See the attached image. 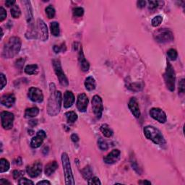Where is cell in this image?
Returning <instances> with one entry per match:
<instances>
[{"label":"cell","mask_w":185,"mask_h":185,"mask_svg":"<svg viewBox=\"0 0 185 185\" xmlns=\"http://www.w3.org/2000/svg\"><path fill=\"white\" fill-rule=\"evenodd\" d=\"M50 96L47 104V112L51 117H55L60 112L62 107V96L59 90H56L55 85L50 84Z\"/></svg>","instance_id":"obj_1"},{"label":"cell","mask_w":185,"mask_h":185,"mask_svg":"<svg viewBox=\"0 0 185 185\" xmlns=\"http://www.w3.org/2000/svg\"><path fill=\"white\" fill-rule=\"evenodd\" d=\"M22 46V41L19 37L13 36L10 38L3 49L2 57L5 59H11L18 55Z\"/></svg>","instance_id":"obj_2"},{"label":"cell","mask_w":185,"mask_h":185,"mask_svg":"<svg viewBox=\"0 0 185 185\" xmlns=\"http://www.w3.org/2000/svg\"><path fill=\"white\" fill-rule=\"evenodd\" d=\"M144 135L148 140H151L156 145L163 146L166 142L162 132L153 126H146L143 129Z\"/></svg>","instance_id":"obj_3"},{"label":"cell","mask_w":185,"mask_h":185,"mask_svg":"<svg viewBox=\"0 0 185 185\" xmlns=\"http://www.w3.org/2000/svg\"><path fill=\"white\" fill-rule=\"evenodd\" d=\"M62 163L63 166L64 179H65V184L67 185H74L75 184L73 176L72 169H71L70 161L67 153H63L62 154Z\"/></svg>","instance_id":"obj_4"},{"label":"cell","mask_w":185,"mask_h":185,"mask_svg":"<svg viewBox=\"0 0 185 185\" xmlns=\"http://www.w3.org/2000/svg\"><path fill=\"white\" fill-rule=\"evenodd\" d=\"M163 78L166 85V88L170 91L173 92L175 90V81H176V73L174 71L173 66L169 62H167V67L166 69V72L163 74Z\"/></svg>","instance_id":"obj_5"},{"label":"cell","mask_w":185,"mask_h":185,"mask_svg":"<svg viewBox=\"0 0 185 185\" xmlns=\"http://www.w3.org/2000/svg\"><path fill=\"white\" fill-rule=\"evenodd\" d=\"M154 38L160 44H167L174 41L172 32L166 28H160L155 32Z\"/></svg>","instance_id":"obj_6"},{"label":"cell","mask_w":185,"mask_h":185,"mask_svg":"<svg viewBox=\"0 0 185 185\" xmlns=\"http://www.w3.org/2000/svg\"><path fill=\"white\" fill-rule=\"evenodd\" d=\"M52 64L55 74L57 75V78L59 79V83L61 84L62 86H64V87H67L69 85L68 79L67 77H66L64 72H63V70H62L61 65V62H60L59 59H54L52 62Z\"/></svg>","instance_id":"obj_7"},{"label":"cell","mask_w":185,"mask_h":185,"mask_svg":"<svg viewBox=\"0 0 185 185\" xmlns=\"http://www.w3.org/2000/svg\"><path fill=\"white\" fill-rule=\"evenodd\" d=\"M36 38H38L42 41H45L49 38V32L46 23L41 19H38L36 23Z\"/></svg>","instance_id":"obj_8"},{"label":"cell","mask_w":185,"mask_h":185,"mask_svg":"<svg viewBox=\"0 0 185 185\" xmlns=\"http://www.w3.org/2000/svg\"><path fill=\"white\" fill-rule=\"evenodd\" d=\"M92 109L94 114L99 119L101 118L103 111H104V105H103L102 98L99 96L96 95L92 98Z\"/></svg>","instance_id":"obj_9"},{"label":"cell","mask_w":185,"mask_h":185,"mask_svg":"<svg viewBox=\"0 0 185 185\" xmlns=\"http://www.w3.org/2000/svg\"><path fill=\"white\" fill-rule=\"evenodd\" d=\"M14 114L9 111H3L1 113L2 126L5 130H10L13 127Z\"/></svg>","instance_id":"obj_10"},{"label":"cell","mask_w":185,"mask_h":185,"mask_svg":"<svg viewBox=\"0 0 185 185\" xmlns=\"http://www.w3.org/2000/svg\"><path fill=\"white\" fill-rule=\"evenodd\" d=\"M26 171L31 178L37 177L42 172V163L40 161H36L33 164L28 166Z\"/></svg>","instance_id":"obj_11"},{"label":"cell","mask_w":185,"mask_h":185,"mask_svg":"<svg viewBox=\"0 0 185 185\" xmlns=\"http://www.w3.org/2000/svg\"><path fill=\"white\" fill-rule=\"evenodd\" d=\"M28 96L33 102L41 103L44 101V95H43L42 90L38 88L31 87L28 90Z\"/></svg>","instance_id":"obj_12"},{"label":"cell","mask_w":185,"mask_h":185,"mask_svg":"<svg viewBox=\"0 0 185 185\" xmlns=\"http://www.w3.org/2000/svg\"><path fill=\"white\" fill-rule=\"evenodd\" d=\"M150 115L153 119L156 120L160 123H165L167 120L166 114L161 109L152 108L150 110Z\"/></svg>","instance_id":"obj_13"},{"label":"cell","mask_w":185,"mask_h":185,"mask_svg":"<svg viewBox=\"0 0 185 185\" xmlns=\"http://www.w3.org/2000/svg\"><path fill=\"white\" fill-rule=\"evenodd\" d=\"M88 103H89V100H88V96H86L85 93L79 94L77 96L76 103L77 108L78 111L80 112H85L87 110Z\"/></svg>","instance_id":"obj_14"},{"label":"cell","mask_w":185,"mask_h":185,"mask_svg":"<svg viewBox=\"0 0 185 185\" xmlns=\"http://www.w3.org/2000/svg\"><path fill=\"white\" fill-rule=\"evenodd\" d=\"M46 137V134L44 130H39L36 133V136L33 137L31 140V146L33 148H39L42 143H44L45 138Z\"/></svg>","instance_id":"obj_15"},{"label":"cell","mask_w":185,"mask_h":185,"mask_svg":"<svg viewBox=\"0 0 185 185\" xmlns=\"http://www.w3.org/2000/svg\"><path fill=\"white\" fill-rule=\"evenodd\" d=\"M120 155H121L120 150L114 149L104 157V161L106 164H114L119 160Z\"/></svg>","instance_id":"obj_16"},{"label":"cell","mask_w":185,"mask_h":185,"mask_svg":"<svg viewBox=\"0 0 185 185\" xmlns=\"http://www.w3.org/2000/svg\"><path fill=\"white\" fill-rule=\"evenodd\" d=\"M128 107L135 117L139 118L140 117V110L139 103L135 98H131L128 104Z\"/></svg>","instance_id":"obj_17"},{"label":"cell","mask_w":185,"mask_h":185,"mask_svg":"<svg viewBox=\"0 0 185 185\" xmlns=\"http://www.w3.org/2000/svg\"><path fill=\"white\" fill-rule=\"evenodd\" d=\"M23 4L25 5V15H26L27 22L28 23L29 27H31L35 24L33 23V9H32L31 4L30 1H23Z\"/></svg>","instance_id":"obj_18"},{"label":"cell","mask_w":185,"mask_h":185,"mask_svg":"<svg viewBox=\"0 0 185 185\" xmlns=\"http://www.w3.org/2000/svg\"><path fill=\"white\" fill-rule=\"evenodd\" d=\"M15 102V96L13 93L5 94L1 97V104L8 108L13 106Z\"/></svg>","instance_id":"obj_19"},{"label":"cell","mask_w":185,"mask_h":185,"mask_svg":"<svg viewBox=\"0 0 185 185\" xmlns=\"http://www.w3.org/2000/svg\"><path fill=\"white\" fill-rule=\"evenodd\" d=\"M75 96L72 91L67 90L64 94V101L63 105L65 109H69L75 103Z\"/></svg>","instance_id":"obj_20"},{"label":"cell","mask_w":185,"mask_h":185,"mask_svg":"<svg viewBox=\"0 0 185 185\" xmlns=\"http://www.w3.org/2000/svg\"><path fill=\"white\" fill-rule=\"evenodd\" d=\"M78 62H79L80 66L82 71H83V72H88V71L89 70V68H90L89 62L86 60L85 56H84L83 49L82 48H80V51H79Z\"/></svg>","instance_id":"obj_21"},{"label":"cell","mask_w":185,"mask_h":185,"mask_svg":"<svg viewBox=\"0 0 185 185\" xmlns=\"http://www.w3.org/2000/svg\"><path fill=\"white\" fill-rule=\"evenodd\" d=\"M59 167V165L57 161H51L49 163H47L45 166V169H44V173L46 176H51V174H54L56 170L58 169Z\"/></svg>","instance_id":"obj_22"},{"label":"cell","mask_w":185,"mask_h":185,"mask_svg":"<svg viewBox=\"0 0 185 185\" xmlns=\"http://www.w3.org/2000/svg\"><path fill=\"white\" fill-rule=\"evenodd\" d=\"M85 89L88 91H92L96 89V83L95 79L92 76L88 77L85 80Z\"/></svg>","instance_id":"obj_23"},{"label":"cell","mask_w":185,"mask_h":185,"mask_svg":"<svg viewBox=\"0 0 185 185\" xmlns=\"http://www.w3.org/2000/svg\"><path fill=\"white\" fill-rule=\"evenodd\" d=\"M39 114V109L37 107H32V108L27 109L25 111V118H33L38 116Z\"/></svg>","instance_id":"obj_24"},{"label":"cell","mask_w":185,"mask_h":185,"mask_svg":"<svg viewBox=\"0 0 185 185\" xmlns=\"http://www.w3.org/2000/svg\"><path fill=\"white\" fill-rule=\"evenodd\" d=\"M100 130H101V132L103 133V135L106 137H112V135H114V132L112 131V130H111V129L109 127L108 124H103V125H101Z\"/></svg>","instance_id":"obj_25"},{"label":"cell","mask_w":185,"mask_h":185,"mask_svg":"<svg viewBox=\"0 0 185 185\" xmlns=\"http://www.w3.org/2000/svg\"><path fill=\"white\" fill-rule=\"evenodd\" d=\"M38 67L37 64H29L25 67V72L28 75H36L38 73Z\"/></svg>","instance_id":"obj_26"},{"label":"cell","mask_w":185,"mask_h":185,"mask_svg":"<svg viewBox=\"0 0 185 185\" xmlns=\"http://www.w3.org/2000/svg\"><path fill=\"white\" fill-rule=\"evenodd\" d=\"M51 32L54 36H59L60 34V29H59V24L57 22H52L50 24Z\"/></svg>","instance_id":"obj_27"},{"label":"cell","mask_w":185,"mask_h":185,"mask_svg":"<svg viewBox=\"0 0 185 185\" xmlns=\"http://www.w3.org/2000/svg\"><path fill=\"white\" fill-rule=\"evenodd\" d=\"M10 169V162L7 159L1 158L0 160V173L7 171Z\"/></svg>","instance_id":"obj_28"},{"label":"cell","mask_w":185,"mask_h":185,"mask_svg":"<svg viewBox=\"0 0 185 185\" xmlns=\"http://www.w3.org/2000/svg\"><path fill=\"white\" fill-rule=\"evenodd\" d=\"M82 175H83V178L86 180L90 179V178L92 177V171L91 168L89 166H87L84 169L82 170Z\"/></svg>","instance_id":"obj_29"},{"label":"cell","mask_w":185,"mask_h":185,"mask_svg":"<svg viewBox=\"0 0 185 185\" xmlns=\"http://www.w3.org/2000/svg\"><path fill=\"white\" fill-rule=\"evenodd\" d=\"M65 117L68 123H74L77 119V114L74 111H67L65 114Z\"/></svg>","instance_id":"obj_30"},{"label":"cell","mask_w":185,"mask_h":185,"mask_svg":"<svg viewBox=\"0 0 185 185\" xmlns=\"http://www.w3.org/2000/svg\"><path fill=\"white\" fill-rule=\"evenodd\" d=\"M143 83H139V82H137V83H130V85H128V88L130 90H132V91H140L143 88Z\"/></svg>","instance_id":"obj_31"},{"label":"cell","mask_w":185,"mask_h":185,"mask_svg":"<svg viewBox=\"0 0 185 185\" xmlns=\"http://www.w3.org/2000/svg\"><path fill=\"white\" fill-rule=\"evenodd\" d=\"M10 12H11L12 18H19L21 15V10L19 6L17 5H15L13 7H12Z\"/></svg>","instance_id":"obj_32"},{"label":"cell","mask_w":185,"mask_h":185,"mask_svg":"<svg viewBox=\"0 0 185 185\" xmlns=\"http://www.w3.org/2000/svg\"><path fill=\"white\" fill-rule=\"evenodd\" d=\"M46 14L48 18L49 19H52L54 18L55 14H56V11L51 5H49L48 7L46 8Z\"/></svg>","instance_id":"obj_33"},{"label":"cell","mask_w":185,"mask_h":185,"mask_svg":"<svg viewBox=\"0 0 185 185\" xmlns=\"http://www.w3.org/2000/svg\"><path fill=\"white\" fill-rule=\"evenodd\" d=\"M167 56L170 60H171V61H175L178 57V53L175 49H171L167 51Z\"/></svg>","instance_id":"obj_34"},{"label":"cell","mask_w":185,"mask_h":185,"mask_svg":"<svg viewBox=\"0 0 185 185\" xmlns=\"http://www.w3.org/2000/svg\"><path fill=\"white\" fill-rule=\"evenodd\" d=\"M98 147H99L100 149L102 150H108V148H109L108 144H107L106 142L105 141L104 139L101 138V137H100V138L98 139Z\"/></svg>","instance_id":"obj_35"},{"label":"cell","mask_w":185,"mask_h":185,"mask_svg":"<svg viewBox=\"0 0 185 185\" xmlns=\"http://www.w3.org/2000/svg\"><path fill=\"white\" fill-rule=\"evenodd\" d=\"M72 12H73V15L75 17H82L84 14V10L83 7H77L73 8Z\"/></svg>","instance_id":"obj_36"},{"label":"cell","mask_w":185,"mask_h":185,"mask_svg":"<svg viewBox=\"0 0 185 185\" xmlns=\"http://www.w3.org/2000/svg\"><path fill=\"white\" fill-rule=\"evenodd\" d=\"M163 21V18L160 15L158 16H156L155 18L152 20V22H151V24L153 27H158L159 25H161V23H162Z\"/></svg>","instance_id":"obj_37"},{"label":"cell","mask_w":185,"mask_h":185,"mask_svg":"<svg viewBox=\"0 0 185 185\" xmlns=\"http://www.w3.org/2000/svg\"><path fill=\"white\" fill-rule=\"evenodd\" d=\"M88 184H96V185H101V182H100L99 179L96 176H94V177H91L90 179L88 180Z\"/></svg>","instance_id":"obj_38"},{"label":"cell","mask_w":185,"mask_h":185,"mask_svg":"<svg viewBox=\"0 0 185 185\" xmlns=\"http://www.w3.org/2000/svg\"><path fill=\"white\" fill-rule=\"evenodd\" d=\"M18 184H20V185H25V184H32V185H33L34 182H32L31 180L28 179L27 178L23 177V178H21L20 180H19Z\"/></svg>","instance_id":"obj_39"},{"label":"cell","mask_w":185,"mask_h":185,"mask_svg":"<svg viewBox=\"0 0 185 185\" xmlns=\"http://www.w3.org/2000/svg\"><path fill=\"white\" fill-rule=\"evenodd\" d=\"M184 90H185L184 79L182 78L180 80L179 83V92H180V93H184Z\"/></svg>","instance_id":"obj_40"},{"label":"cell","mask_w":185,"mask_h":185,"mask_svg":"<svg viewBox=\"0 0 185 185\" xmlns=\"http://www.w3.org/2000/svg\"><path fill=\"white\" fill-rule=\"evenodd\" d=\"M7 18V12L2 7H0V21L2 22Z\"/></svg>","instance_id":"obj_41"},{"label":"cell","mask_w":185,"mask_h":185,"mask_svg":"<svg viewBox=\"0 0 185 185\" xmlns=\"http://www.w3.org/2000/svg\"><path fill=\"white\" fill-rule=\"evenodd\" d=\"M148 6H149V9L154 10L158 7V1H148Z\"/></svg>","instance_id":"obj_42"},{"label":"cell","mask_w":185,"mask_h":185,"mask_svg":"<svg viewBox=\"0 0 185 185\" xmlns=\"http://www.w3.org/2000/svg\"><path fill=\"white\" fill-rule=\"evenodd\" d=\"M7 78H6L5 75L3 73H1V90H2L5 86L7 85Z\"/></svg>","instance_id":"obj_43"},{"label":"cell","mask_w":185,"mask_h":185,"mask_svg":"<svg viewBox=\"0 0 185 185\" xmlns=\"http://www.w3.org/2000/svg\"><path fill=\"white\" fill-rule=\"evenodd\" d=\"M24 63H25V59H19L18 60H17L15 62L16 67L19 69H22L23 65H24Z\"/></svg>","instance_id":"obj_44"},{"label":"cell","mask_w":185,"mask_h":185,"mask_svg":"<svg viewBox=\"0 0 185 185\" xmlns=\"http://www.w3.org/2000/svg\"><path fill=\"white\" fill-rule=\"evenodd\" d=\"M23 174V171H18V170H15L13 171V173H12V176H13V178L15 179H17L20 177Z\"/></svg>","instance_id":"obj_45"},{"label":"cell","mask_w":185,"mask_h":185,"mask_svg":"<svg viewBox=\"0 0 185 185\" xmlns=\"http://www.w3.org/2000/svg\"><path fill=\"white\" fill-rule=\"evenodd\" d=\"M62 46H57V45H55V46H54V52L56 54H57V53H59L61 51H65V50H64V47H62Z\"/></svg>","instance_id":"obj_46"},{"label":"cell","mask_w":185,"mask_h":185,"mask_svg":"<svg viewBox=\"0 0 185 185\" xmlns=\"http://www.w3.org/2000/svg\"><path fill=\"white\" fill-rule=\"evenodd\" d=\"M15 1H14V0H7V1L5 2V4H6V6L7 7H13V6L15 5Z\"/></svg>","instance_id":"obj_47"},{"label":"cell","mask_w":185,"mask_h":185,"mask_svg":"<svg viewBox=\"0 0 185 185\" xmlns=\"http://www.w3.org/2000/svg\"><path fill=\"white\" fill-rule=\"evenodd\" d=\"M137 7L139 8H143L146 5V2L143 1V0H141V1H138L137 2Z\"/></svg>","instance_id":"obj_48"},{"label":"cell","mask_w":185,"mask_h":185,"mask_svg":"<svg viewBox=\"0 0 185 185\" xmlns=\"http://www.w3.org/2000/svg\"><path fill=\"white\" fill-rule=\"evenodd\" d=\"M71 140H72V142H74V143H77V142L79 141V137L77 136V135L76 134H72L71 135Z\"/></svg>","instance_id":"obj_49"},{"label":"cell","mask_w":185,"mask_h":185,"mask_svg":"<svg viewBox=\"0 0 185 185\" xmlns=\"http://www.w3.org/2000/svg\"><path fill=\"white\" fill-rule=\"evenodd\" d=\"M0 184L1 185H5V184H11V183H10L9 181L5 179H2L1 180H0Z\"/></svg>","instance_id":"obj_50"},{"label":"cell","mask_w":185,"mask_h":185,"mask_svg":"<svg viewBox=\"0 0 185 185\" xmlns=\"http://www.w3.org/2000/svg\"><path fill=\"white\" fill-rule=\"evenodd\" d=\"M37 184L38 185H39V184H49V185H50L51 182H49V181H47V180H42V181H40V182H38L37 183Z\"/></svg>","instance_id":"obj_51"},{"label":"cell","mask_w":185,"mask_h":185,"mask_svg":"<svg viewBox=\"0 0 185 185\" xmlns=\"http://www.w3.org/2000/svg\"><path fill=\"white\" fill-rule=\"evenodd\" d=\"M37 124H38L37 120H31V121H29V124L31 127L36 126V125H37Z\"/></svg>","instance_id":"obj_52"},{"label":"cell","mask_w":185,"mask_h":185,"mask_svg":"<svg viewBox=\"0 0 185 185\" xmlns=\"http://www.w3.org/2000/svg\"><path fill=\"white\" fill-rule=\"evenodd\" d=\"M139 184H151V182H149V181H140V182H138Z\"/></svg>","instance_id":"obj_53"},{"label":"cell","mask_w":185,"mask_h":185,"mask_svg":"<svg viewBox=\"0 0 185 185\" xmlns=\"http://www.w3.org/2000/svg\"><path fill=\"white\" fill-rule=\"evenodd\" d=\"M28 132H31V133H30V135H33V130H28Z\"/></svg>","instance_id":"obj_54"}]
</instances>
